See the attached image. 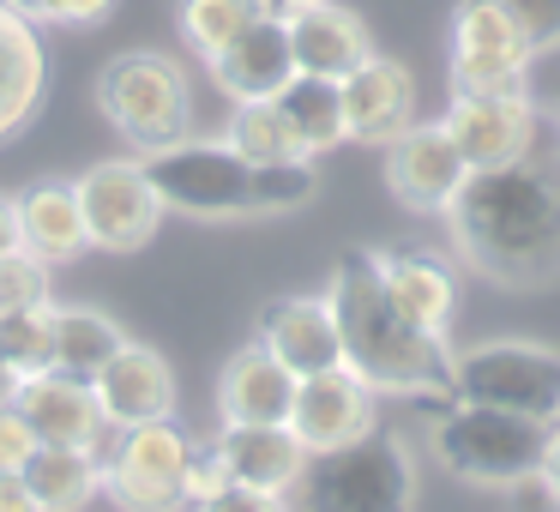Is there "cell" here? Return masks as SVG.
<instances>
[{
  "mask_svg": "<svg viewBox=\"0 0 560 512\" xmlns=\"http://www.w3.org/2000/svg\"><path fill=\"white\" fill-rule=\"evenodd\" d=\"M452 254L500 290H542L560 278V163L518 158L470 170L446 211Z\"/></svg>",
  "mask_w": 560,
  "mask_h": 512,
  "instance_id": "6da1fadb",
  "label": "cell"
},
{
  "mask_svg": "<svg viewBox=\"0 0 560 512\" xmlns=\"http://www.w3.org/2000/svg\"><path fill=\"white\" fill-rule=\"evenodd\" d=\"M331 319H338L343 368L380 392V398H446L452 386V344L440 331H422L398 302L386 295L380 254L350 247L331 266L326 283Z\"/></svg>",
  "mask_w": 560,
  "mask_h": 512,
  "instance_id": "7a4b0ae2",
  "label": "cell"
},
{
  "mask_svg": "<svg viewBox=\"0 0 560 512\" xmlns=\"http://www.w3.org/2000/svg\"><path fill=\"white\" fill-rule=\"evenodd\" d=\"M548 434L555 428L530 422V416L446 398L428 422V452L440 458V470H452L470 488H530Z\"/></svg>",
  "mask_w": 560,
  "mask_h": 512,
  "instance_id": "3957f363",
  "label": "cell"
},
{
  "mask_svg": "<svg viewBox=\"0 0 560 512\" xmlns=\"http://www.w3.org/2000/svg\"><path fill=\"white\" fill-rule=\"evenodd\" d=\"M416 500H422L416 452L386 428L338 452H314L295 482V512H416Z\"/></svg>",
  "mask_w": 560,
  "mask_h": 512,
  "instance_id": "277c9868",
  "label": "cell"
},
{
  "mask_svg": "<svg viewBox=\"0 0 560 512\" xmlns=\"http://www.w3.org/2000/svg\"><path fill=\"white\" fill-rule=\"evenodd\" d=\"M145 175L158 187L163 211L182 218H206V223H230V218H271L266 206V163H247L230 139H175L163 151H145Z\"/></svg>",
  "mask_w": 560,
  "mask_h": 512,
  "instance_id": "5b68a950",
  "label": "cell"
},
{
  "mask_svg": "<svg viewBox=\"0 0 560 512\" xmlns=\"http://www.w3.org/2000/svg\"><path fill=\"white\" fill-rule=\"evenodd\" d=\"M97 109L127 146L145 158L194 133V85L187 67L163 49H121L97 79Z\"/></svg>",
  "mask_w": 560,
  "mask_h": 512,
  "instance_id": "8992f818",
  "label": "cell"
},
{
  "mask_svg": "<svg viewBox=\"0 0 560 512\" xmlns=\"http://www.w3.org/2000/svg\"><path fill=\"white\" fill-rule=\"evenodd\" d=\"M446 398L512 410L530 422L560 428V350L536 338H488L452 356V386Z\"/></svg>",
  "mask_w": 560,
  "mask_h": 512,
  "instance_id": "52a82bcc",
  "label": "cell"
},
{
  "mask_svg": "<svg viewBox=\"0 0 560 512\" xmlns=\"http://www.w3.org/2000/svg\"><path fill=\"white\" fill-rule=\"evenodd\" d=\"M199 440L175 416L115 428L103 446V494L115 512H187V464Z\"/></svg>",
  "mask_w": 560,
  "mask_h": 512,
  "instance_id": "ba28073f",
  "label": "cell"
},
{
  "mask_svg": "<svg viewBox=\"0 0 560 512\" xmlns=\"http://www.w3.org/2000/svg\"><path fill=\"white\" fill-rule=\"evenodd\" d=\"M536 49L494 0H458L452 7V97H506L530 85Z\"/></svg>",
  "mask_w": 560,
  "mask_h": 512,
  "instance_id": "9c48e42d",
  "label": "cell"
},
{
  "mask_svg": "<svg viewBox=\"0 0 560 512\" xmlns=\"http://www.w3.org/2000/svg\"><path fill=\"white\" fill-rule=\"evenodd\" d=\"M73 187H79V211H85V230L97 254H139V247H151V235L163 223V199L139 158L91 163Z\"/></svg>",
  "mask_w": 560,
  "mask_h": 512,
  "instance_id": "30bf717a",
  "label": "cell"
},
{
  "mask_svg": "<svg viewBox=\"0 0 560 512\" xmlns=\"http://www.w3.org/2000/svg\"><path fill=\"white\" fill-rule=\"evenodd\" d=\"M440 127L452 133L470 170H500V163H518L536 151L542 115H536L530 91H506V97H452Z\"/></svg>",
  "mask_w": 560,
  "mask_h": 512,
  "instance_id": "8fae6325",
  "label": "cell"
},
{
  "mask_svg": "<svg viewBox=\"0 0 560 512\" xmlns=\"http://www.w3.org/2000/svg\"><path fill=\"white\" fill-rule=\"evenodd\" d=\"M464 175H470V163L458 158V146L440 121H416L386 146V187L416 218H440L458 199Z\"/></svg>",
  "mask_w": 560,
  "mask_h": 512,
  "instance_id": "7c38bea8",
  "label": "cell"
},
{
  "mask_svg": "<svg viewBox=\"0 0 560 512\" xmlns=\"http://www.w3.org/2000/svg\"><path fill=\"white\" fill-rule=\"evenodd\" d=\"M295 440L314 452H338L350 440L374 434L380 428V392L368 380H355L350 368H326V374H307L295 386V410H290Z\"/></svg>",
  "mask_w": 560,
  "mask_h": 512,
  "instance_id": "4fadbf2b",
  "label": "cell"
},
{
  "mask_svg": "<svg viewBox=\"0 0 560 512\" xmlns=\"http://www.w3.org/2000/svg\"><path fill=\"white\" fill-rule=\"evenodd\" d=\"M19 416L31 422L37 446H79V452H103L109 446V416L97 404V386L61 368H43L19 386Z\"/></svg>",
  "mask_w": 560,
  "mask_h": 512,
  "instance_id": "5bb4252c",
  "label": "cell"
},
{
  "mask_svg": "<svg viewBox=\"0 0 560 512\" xmlns=\"http://www.w3.org/2000/svg\"><path fill=\"white\" fill-rule=\"evenodd\" d=\"M206 67H211V85L230 103H271L295 79V49H290L283 13H259L254 25L223 43Z\"/></svg>",
  "mask_w": 560,
  "mask_h": 512,
  "instance_id": "9a60e30c",
  "label": "cell"
},
{
  "mask_svg": "<svg viewBox=\"0 0 560 512\" xmlns=\"http://www.w3.org/2000/svg\"><path fill=\"white\" fill-rule=\"evenodd\" d=\"M254 344H266L295 380L343 368V344H338V319H331L326 295H278L259 307V331Z\"/></svg>",
  "mask_w": 560,
  "mask_h": 512,
  "instance_id": "2e32d148",
  "label": "cell"
},
{
  "mask_svg": "<svg viewBox=\"0 0 560 512\" xmlns=\"http://www.w3.org/2000/svg\"><path fill=\"white\" fill-rule=\"evenodd\" d=\"M343 85V127L355 146H392L404 127H416V79L392 55H368Z\"/></svg>",
  "mask_w": 560,
  "mask_h": 512,
  "instance_id": "e0dca14e",
  "label": "cell"
},
{
  "mask_svg": "<svg viewBox=\"0 0 560 512\" xmlns=\"http://www.w3.org/2000/svg\"><path fill=\"white\" fill-rule=\"evenodd\" d=\"M97 386V404L109 416V428H139V422H163L175 416V368L163 350L127 338L121 350L103 362V374L91 380Z\"/></svg>",
  "mask_w": 560,
  "mask_h": 512,
  "instance_id": "ac0fdd59",
  "label": "cell"
},
{
  "mask_svg": "<svg viewBox=\"0 0 560 512\" xmlns=\"http://www.w3.org/2000/svg\"><path fill=\"white\" fill-rule=\"evenodd\" d=\"M290 25V49H295V73H319V79H350L355 67L374 55V31L362 13H350L343 0H307L295 13H283Z\"/></svg>",
  "mask_w": 560,
  "mask_h": 512,
  "instance_id": "d6986e66",
  "label": "cell"
},
{
  "mask_svg": "<svg viewBox=\"0 0 560 512\" xmlns=\"http://www.w3.org/2000/svg\"><path fill=\"white\" fill-rule=\"evenodd\" d=\"M211 446H218L230 482L259 488V494H295L307 470V446L295 440L290 422H223Z\"/></svg>",
  "mask_w": 560,
  "mask_h": 512,
  "instance_id": "ffe728a7",
  "label": "cell"
},
{
  "mask_svg": "<svg viewBox=\"0 0 560 512\" xmlns=\"http://www.w3.org/2000/svg\"><path fill=\"white\" fill-rule=\"evenodd\" d=\"M380 278H386V295L416 326L446 338L452 314H458V266L446 254H434V247H386Z\"/></svg>",
  "mask_w": 560,
  "mask_h": 512,
  "instance_id": "44dd1931",
  "label": "cell"
},
{
  "mask_svg": "<svg viewBox=\"0 0 560 512\" xmlns=\"http://www.w3.org/2000/svg\"><path fill=\"white\" fill-rule=\"evenodd\" d=\"M295 386L302 380L266 344H242L218 374V416L223 422H290Z\"/></svg>",
  "mask_w": 560,
  "mask_h": 512,
  "instance_id": "7402d4cb",
  "label": "cell"
},
{
  "mask_svg": "<svg viewBox=\"0 0 560 512\" xmlns=\"http://www.w3.org/2000/svg\"><path fill=\"white\" fill-rule=\"evenodd\" d=\"M43 91H49V61H43L37 25L0 7V146L37 121Z\"/></svg>",
  "mask_w": 560,
  "mask_h": 512,
  "instance_id": "603a6c76",
  "label": "cell"
},
{
  "mask_svg": "<svg viewBox=\"0 0 560 512\" xmlns=\"http://www.w3.org/2000/svg\"><path fill=\"white\" fill-rule=\"evenodd\" d=\"M19 199V235L25 254H37L43 266H73L91 254V230L79 211V187L73 182H31Z\"/></svg>",
  "mask_w": 560,
  "mask_h": 512,
  "instance_id": "cb8c5ba5",
  "label": "cell"
},
{
  "mask_svg": "<svg viewBox=\"0 0 560 512\" xmlns=\"http://www.w3.org/2000/svg\"><path fill=\"white\" fill-rule=\"evenodd\" d=\"M25 488L43 512H85L103 494V452L79 446H37L25 458Z\"/></svg>",
  "mask_w": 560,
  "mask_h": 512,
  "instance_id": "d4e9b609",
  "label": "cell"
},
{
  "mask_svg": "<svg viewBox=\"0 0 560 512\" xmlns=\"http://www.w3.org/2000/svg\"><path fill=\"white\" fill-rule=\"evenodd\" d=\"M271 103L283 109V121H290V133H295V146H302V158L319 163L326 151H338L343 139H350V127H343V85H338V79L295 73Z\"/></svg>",
  "mask_w": 560,
  "mask_h": 512,
  "instance_id": "484cf974",
  "label": "cell"
},
{
  "mask_svg": "<svg viewBox=\"0 0 560 512\" xmlns=\"http://www.w3.org/2000/svg\"><path fill=\"white\" fill-rule=\"evenodd\" d=\"M127 344V331L97 307H55L49 314V368L79 380H97L103 362Z\"/></svg>",
  "mask_w": 560,
  "mask_h": 512,
  "instance_id": "4316f807",
  "label": "cell"
},
{
  "mask_svg": "<svg viewBox=\"0 0 560 512\" xmlns=\"http://www.w3.org/2000/svg\"><path fill=\"white\" fill-rule=\"evenodd\" d=\"M259 13H266V0H175V31H182V43L199 61H211L230 37H242Z\"/></svg>",
  "mask_w": 560,
  "mask_h": 512,
  "instance_id": "83f0119b",
  "label": "cell"
},
{
  "mask_svg": "<svg viewBox=\"0 0 560 512\" xmlns=\"http://www.w3.org/2000/svg\"><path fill=\"white\" fill-rule=\"evenodd\" d=\"M223 139H230L247 163H290V158H302V146H295V133H290V121H283L278 103H235Z\"/></svg>",
  "mask_w": 560,
  "mask_h": 512,
  "instance_id": "f1b7e54d",
  "label": "cell"
},
{
  "mask_svg": "<svg viewBox=\"0 0 560 512\" xmlns=\"http://www.w3.org/2000/svg\"><path fill=\"white\" fill-rule=\"evenodd\" d=\"M49 307H0V356L19 368V374H43L49 368Z\"/></svg>",
  "mask_w": 560,
  "mask_h": 512,
  "instance_id": "f546056e",
  "label": "cell"
},
{
  "mask_svg": "<svg viewBox=\"0 0 560 512\" xmlns=\"http://www.w3.org/2000/svg\"><path fill=\"white\" fill-rule=\"evenodd\" d=\"M49 302H55V266H43L25 247L0 259V307H49Z\"/></svg>",
  "mask_w": 560,
  "mask_h": 512,
  "instance_id": "4dcf8cb0",
  "label": "cell"
},
{
  "mask_svg": "<svg viewBox=\"0 0 560 512\" xmlns=\"http://www.w3.org/2000/svg\"><path fill=\"white\" fill-rule=\"evenodd\" d=\"M494 7L524 31V43H530L536 55L560 49V0H494Z\"/></svg>",
  "mask_w": 560,
  "mask_h": 512,
  "instance_id": "1f68e13d",
  "label": "cell"
},
{
  "mask_svg": "<svg viewBox=\"0 0 560 512\" xmlns=\"http://www.w3.org/2000/svg\"><path fill=\"white\" fill-rule=\"evenodd\" d=\"M187 512H295V507H290V494H259V488L230 482L223 494L199 500V507H187Z\"/></svg>",
  "mask_w": 560,
  "mask_h": 512,
  "instance_id": "d6a6232c",
  "label": "cell"
},
{
  "mask_svg": "<svg viewBox=\"0 0 560 512\" xmlns=\"http://www.w3.org/2000/svg\"><path fill=\"white\" fill-rule=\"evenodd\" d=\"M37 452V434L19 416V404H0V470H25V458Z\"/></svg>",
  "mask_w": 560,
  "mask_h": 512,
  "instance_id": "836d02e7",
  "label": "cell"
},
{
  "mask_svg": "<svg viewBox=\"0 0 560 512\" xmlns=\"http://www.w3.org/2000/svg\"><path fill=\"white\" fill-rule=\"evenodd\" d=\"M115 13V0H43L37 25H67V31H91Z\"/></svg>",
  "mask_w": 560,
  "mask_h": 512,
  "instance_id": "e575fe53",
  "label": "cell"
},
{
  "mask_svg": "<svg viewBox=\"0 0 560 512\" xmlns=\"http://www.w3.org/2000/svg\"><path fill=\"white\" fill-rule=\"evenodd\" d=\"M223 488H230V470H223L218 446H194V464H187V507L223 494Z\"/></svg>",
  "mask_w": 560,
  "mask_h": 512,
  "instance_id": "d590c367",
  "label": "cell"
},
{
  "mask_svg": "<svg viewBox=\"0 0 560 512\" xmlns=\"http://www.w3.org/2000/svg\"><path fill=\"white\" fill-rule=\"evenodd\" d=\"M536 494H548V500H555V507H560V428H555V434H548V446H542V464H536Z\"/></svg>",
  "mask_w": 560,
  "mask_h": 512,
  "instance_id": "8d00e7d4",
  "label": "cell"
},
{
  "mask_svg": "<svg viewBox=\"0 0 560 512\" xmlns=\"http://www.w3.org/2000/svg\"><path fill=\"white\" fill-rule=\"evenodd\" d=\"M0 512H43L37 500H31V488H25L19 470H0Z\"/></svg>",
  "mask_w": 560,
  "mask_h": 512,
  "instance_id": "74e56055",
  "label": "cell"
},
{
  "mask_svg": "<svg viewBox=\"0 0 560 512\" xmlns=\"http://www.w3.org/2000/svg\"><path fill=\"white\" fill-rule=\"evenodd\" d=\"M19 247H25V235H19V199L0 194V259L19 254Z\"/></svg>",
  "mask_w": 560,
  "mask_h": 512,
  "instance_id": "f35d334b",
  "label": "cell"
},
{
  "mask_svg": "<svg viewBox=\"0 0 560 512\" xmlns=\"http://www.w3.org/2000/svg\"><path fill=\"white\" fill-rule=\"evenodd\" d=\"M19 386H25V374L0 356V404H19Z\"/></svg>",
  "mask_w": 560,
  "mask_h": 512,
  "instance_id": "ab89813d",
  "label": "cell"
},
{
  "mask_svg": "<svg viewBox=\"0 0 560 512\" xmlns=\"http://www.w3.org/2000/svg\"><path fill=\"white\" fill-rule=\"evenodd\" d=\"M0 7H13L19 19H31V25H37V13H43V0H0Z\"/></svg>",
  "mask_w": 560,
  "mask_h": 512,
  "instance_id": "60d3db41",
  "label": "cell"
},
{
  "mask_svg": "<svg viewBox=\"0 0 560 512\" xmlns=\"http://www.w3.org/2000/svg\"><path fill=\"white\" fill-rule=\"evenodd\" d=\"M295 7H307V0H266V13H295Z\"/></svg>",
  "mask_w": 560,
  "mask_h": 512,
  "instance_id": "b9f144b4",
  "label": "cell"
},
{
  "mask_svg": "<svg viewBox=\"0 0 560 512\" xmlns=\"http://www.w3.org/2000/svg\"><path fill=\"white\" fill-rule=\"evenodd\" d=\"M536 512H560V507H555V500H548V494H542V507H536Z\"/></svg>",
  "mask_w": 560,
  "mask_h": 512,
  "instance_id": "7bdbcfd3",
  "label": "cell"
},
{
  "mask_svg": "<svg viewBox=\"0 0 560 512\" xmlns=\"http://www.w3.org/2000/svg\"><path fill=\"white\" fill-rule=\"evenodd\" d=\"M555 163H560V146H555Z\"/></svg>",
  "mask_w": 560,
  "mask_h": 512,
  "instance_id": "ee69618b",
  "label": "cell"
}]
</instances>
